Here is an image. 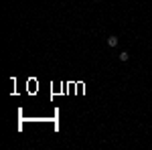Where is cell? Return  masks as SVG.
<instances>
[{
    "instance_id": "cell-2",
    "label": "cell",
    "mask_w": 152,
    "mask_h": 150,
    "mask_svg": "<svg viewBox=\"0 0 152 150\" xmlns=\"http://www.w3.org/2000/svg\"><path fill=\"white\" fill-rule=\"evenodd\" d=\"M118 57H120V61H124V63H126V61H128V59H130V55H128V53H126V51H122V53H120Z\"/></svg>"
},
{
    "instance_id": "cell-1",
    "label": "cell",
    "mask_w": 152,
    "mask_h": 150,
    "mask_svg": "<svg viewBox=\"0 0 152 150\" xmlns=\"http://www.w3.org/2000/svg\"><path fill=\"white\" fill-rule=\"evenodd\" d=\"M118 41H120V39H118L116 35H112L110 39H107V41H105V43H107V47H116V45H118Z\"/></svg>"
}]
</instances>
